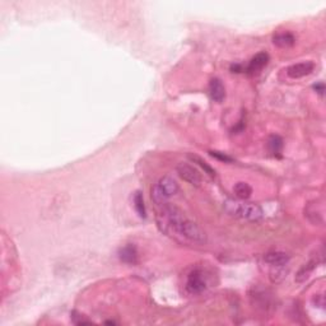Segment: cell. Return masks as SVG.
I'll return each mask as SVG.
<instances>
[{"label": "cell", "mask_w": 326, "mask_h": 326, "mask_svg": "<svg viewBox=\"0 0 326 326\" xmlns=\"http://www.w3.org/2000/svg\"><path fill=\"white\" fill-rule=\"evenodd\" d=\"M268 148L271 154L279 155L283 150V139L279 135H271L268 140Z\"/></svg>", "instance_id": "cell-15"}, {"label": "cell", "mask_w": 326, "mask_h": 326, "mask_svg": "<svg viewBox=\"0 0 326 326\" xmlns=\"http://www.w3.org/2000/svg\"><path fill=\"white\" fill-rule=\"evenodd\" d=\"M305 216L310 219L312 223H322V212L316 211V204H310L305 209Z\"/></svg>", "instance_id": "cell-17"}, {"label": "cell", "mask_w": 326, "mask_h": 326, "mask_svg": "<svg viewBox=\"0 0 326 326\" xmlns=\"http://www.w3.org/2000/svg\"><path fill=\"white\" fill-rule=\"evenodd\" d=\"M209 95L214 102H222L226 97V88L219 78H213L209 83Z\"/></svg>", "instance_id": "cell-9"}, {"label": "cell", "mask_w": 326, "mask_h": 326, "mask_svg": "<svg viewBox=\"0 0 326 326\" xmlns=\"http://www.w3.org/2000/svg\"><path fill=\"white\" fill-rule=\"evenodd\" d=\"M268 63H269L268 54L264 53V51L263 53H259L251 59L250 64H249V66L246 68V71H248L250 75H255V74H258L259 71L263 70V69L268 65Z\"/></svg>", "instance_id": "cell-7"}, {"label": "cell", "mask_w": 326, "mask_h": 326, "mask_svg": "<svg viewBox=\"0 0 326 326\" xmlns=\"http://www.w3.org/2000/svg\"><path fill=\"white\" fill-rule=\"evenodd\" d=\"M315 69V64L312 61H302V63L293 64L287 68V75L292 79H300L306 75H310Z\"/></svg>", "instance_id": "cell-6"}, {"label": "cell", "mask_w": 326, "mask_h": 326, "mask_svg": "<svg viewBox=\"0 0 326 326\" xmlns=\"http://www.w3.org/2000/svg\"><path fill=\"white\" fill-rule=\"evenodd\" d=\"M176 171L182 180L189 182L192 186H200L201 185V175L199 174V171L195 167H192L189 163H179L176 167Z\"/></svg>", "instance_id": "cell-5"}, {"label": "cell", "mask_w": 326, "mask_h": 326, "mask_svg": "<svg viewBox=\"0 0 326 326\" xmlns=\"http://www.w3.org/2000/svg\"><path fill=\"white\" fill-rule=\"evenodd\" d=\"M118 258L123 263L135 265L138 263V250L134 244H127L118 250Z\"/></svg>", "instance_id": "cell-11"}, {"label": "cell", "mask_w": 326, "mask_h": 326, "mask_svg": "<svg viewBox=\"0 0 326 326\" xmlns=\"http://www.w3.org/2000/svg\"><path fill=\"white\" fill-rule=\"evenodd\" d=\"M209 154H211L212 157L217 158V159L222 160V162H233V158L229 157L228 154H226V153H223V152H217V150H212V152H209Z\"/></svg>", "instance_id": "cell-19"}, {"label": "cell", "mask_w": 326, "mask_h": 326, "mask_svg": "<svg viewBox=\"0 0 326 326\" xmlns=\"http://www.w3.org/2000/svg\"><path fill=\"white\" fill-rule=\"evenodd\" d=\"M313 90H315L318 95L322 96L323 92H325V85H323L322 82H320V83H317V85L313 86Z\"/></svg>", "instance_id": "cell-20"}, {"label": "cell", "mask_w": 326, "mask_h": 326, "mask_svg": "<svg viewBox=\"0 0 326 326\" xmlns=\"http://www.w3.org/2000/svg\"><path fill=\"white\" fill-rule=\"evenodd\" d=\"M157 222L162 232L182 243L202 246L207 243V234L195 222L187 218L181 209L166 202L159 206Z\"/></svg>", "instance_id": "cell-1"}, {"label": "cell", "mask_w": 326, "mask_h": 326, "mask_svg": "<svg viewBox=\"0 0 326 326\" xmlns=\"http://www.w3.org/2000/svg\"><path fill=\"white\" fill-rule=\"evenodd\" d=\"M233 192L237 199L248 200L253 194V189L248 182H237L233 187Z\"/></svg>", "instance_id": "cell-12"}, {"label": "cell", "mask_w": 326, "mask_h": 326, "mask_svg": "<svg viewBox=\"0 0 326 326\" xmlns=\"http://www.w3.org/2000/svg\"><path fill=\"white\" fill-rule=\"evenodd\" d=\"M133 201H134V208L137 211L138 216L140 218H145L147 217V211H145V204H144V197H143L142 191H137L134 194V197H133Z\"/></svg>", "instance_id": "cell-16"}, {"label": "cell", "mask_w": 326, "mask_h": 326, "mask_svg": "<svg viewBox=\"0 0 326 326\" xmlns=\"http://www.w3.org/2000/svg\"><path fill=\"white\" fill-rule=\"evenodd\" d=\"M273 44L280 49H290L296 44V36L290 31L278 32L273 36Z\"/></svg>", "instance_id": "cell-10"}, {"label": "cell", "mask_w": 326, "mask_h": 326, "mask_svg": "<svg viewBox=\"0 0 326 326\" xmlns=\"http://www.w3.org/2000/svg\"><path fill=\"white\" fill-rule=\"evenodd\" d=\"M209 275L202 268H195L189 273L185 283L187 293L190 295H200L208 288Z\"/></svg>", "instance_id": "cell-4"}, {"label": "cell", "mask_w": 326, "mask_h": 326, "mask_svg": "<svg viewBox=\"0 0 326 326\" xmlns=\"http://www.w3.org/2000/svg\"><path fill=\"white\" fill-rule=\"evenodd\" d=\"M189 158H190V160H191L192 163L197 165V166H199L200 169H201L202 171H204V174H208L211 177H216V170H214L212 166H209V165L206 162V160H202L201 158L199 157V155L189 154Z\"/></svg>", "instance_id": "cell-14"}, {"label": "cell", "mask_w": 326, "mask_h": 326, "mask_svg": "<svg viewBox=\"0 0 326 326\" xmlns=\"http://www.w3.org/2000/svg\"><path fill=\"white\" fill-rule=\"evenodd\" d=\"M264 261L266 264H269L273 268H276V266H286L290 263V255L286 253H281V251H271V253L265 254L264 256Z\"/></svg>", "instance_id": "cell-8"}, {"label": "cell", "mask_w": 326, "mask_h": 326, "mask_svg": "<svg viewBox=\"0 0 326 326\" xmlns=\"http://www.w3.org/2000/svg\"><path fill=\"white\" fill-rule=\"evenodd\" d=\"M70 318H71V321H73V323H75V325H87V323L92 322V321L88 320L86 316L80 315V313H78V312H71Z\"/></svg>", "instance_id": "cell-18"}, {"label": "cell", "mask_w": 326, "mask_h": 326, "mask_svg": "<svg viewBox=\"0 0 326 326\" xmlns=\"http://www.w3.org/2000/svg\"><path fill=\"white\" fill-rule=\"evenodd\" d=\"M316 265H317V263H316L315 260H311L308 261L307 264H305V265L298 270L297 275H296V281H297V283H302V281L307 280L308 276L311 275V273L315 270Z\"/></svg>", "instance_id": "cell-13"}, {"label": "cell", "mask_w": 326, "mask_h": 326, "mask_svg": "<svg viewBox=\"0 0 326 326\" xmlns=\"http://www.w3.org/2000/svg\"><path fill=\"white\" fill-rule=\"evenodd\" d=\"M179 191V184L171 176H163L152 187V200L157 206L169 202Z\"/></svg>", "instance_id": "cell-3"}, {"label": "cell", "mask_w": 326, "mask_h": 326, "mask_svg": "<svg viewBox=\"0 0 326 326\" xmlns=\"http://www.w3.org/2000/svg\"><path fill=\"white\" fill-rule=\"evenodd\" d=\"M223 208L229 216L243 219L249 222H258L264 217V212L260 206L246 200L227 199L223 202Z\"/></svg>", "instance_id": "cell-2"}]
</instances>
